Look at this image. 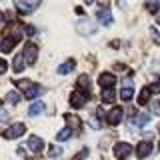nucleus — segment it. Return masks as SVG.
I'll use <instances>...</instances> for the list:
<instances>
[{"instance_id":"nucleus-24","label":"nucleus","mask_w":160,"mask_h":160,"mask_svg":"<svg viewBox=\"0 0 160 160\" xmlns=\"http://www.w3.org/2000/svg\"><path fill=\"white\" fill-rule=\"evenodd\" d=\"M150 110H152V114L160 116V100H152V102H150Z\"/></svg>"},{"instance_id":"nucleus-1","label":"nucleus","mask_w":160,"mask_h":160,"mask_svg":"<svg viewBox=\"0 0 160 160\" xmlns=\"http://www.w3.org/2000/svg\"><path fill=\"white\" fill-rule=\"evenodd\" d=\"M14 84H16L18 88L24 90V96H26L28 100L40 96V86H38V84H34L32 80H14Z\"/></svg>"},{"instance_id":"nucleus-3","label":"nucleus","mask_w":160,"mask_h":160,"mask_svg":"<svg viewBox=\"0 0 160 160\" xmlns=\"http://www.w3.org/2000/svg\"><path fill=\"white\" fill-rule=\"evenodd\" d=\"M24 60H26L28 64H34L36 62V58H38V48H36V44H32V42H28V44H24Z\"/></svg>"},{"instance_id":"nucleus-19","label":"nucleus","mask_w":160,"mask_h":160,"mask_svg":"<svg viewBox=\"0 0 160 160\" xmlns=\"http://www.w3.org/2000/svg\"><path fill=\"white\" fill-rule=\"evenodd\" d=\"M70 136H72V130L64 128V130H60V132L56 134V140H58V142H64V140H68Z\"/></svg>"},{"instance_id":"nucleus-13","label":"nucleus","mask_w":160,"mask_h":160,"mask_svg":"<svg viewBox=\"0 0 160 160\" xmlns=\"http://www.w3.org/2000/svg\"><path fill=\"white\" fill-rule=\"evenodd\" d=\"M96 18L100 24H104V26H110L112 24V14L106 12V10H100V12H96Z\"/></svg>"},{"instance_id":"nucleus-17","label":"nucleus","mask_w":160,"mask_h":160,"mask_svg":"<svg viewBox=\"0 0 160 160\" xmlns=\"http://www.w3.org/2000/svg\"><path fill=\"white\" fill-rule=\"evenodd\" d=\"M74 70V60H66L64 64L58 66V74H70Z\"/></svg>"},{"instance_id":"nucleus-31","label":"nucleus","mask_w":160,"mask_h":160,"mask_svg":"<svg viewBox=\"0 0 160 160\" xmlns=\"http://www.w3.org/2000/svg\"><path fill=\"white\" fill-rule=\"evenodd\" d=\"M24 30H26V34H30V36L34 34V26H24Z\"/></svg>"},{"instance_id":"nucleus-25","label":"nucleus","mask_w":160,"mask_h":160,"mask_svg":"<svg viewBox=\"0 0 160 160\" xmlns=\"http://www.w3.org/2000/svg\"><path fill=\"white\" fill-rule=\"evenodd\" d=\"M60 152H62V148H60V146H52V148L48 150V154H50V156H52V158H54V156H58Z\"/></svg>"},{"instance_id":"nucleus-15","label":"nucleus","mask_w":160,"mask_h":160,"mask_svg":"<svg viewBox=\"0 0 160 160\" xmlns=\"http://www.w3.org/2000/svg\"><path fill=\"white\" fill-rule=\"evenodd\" d=\"M114 100H116V92H114V88H104L102 90V102L104 104H112Z\"/></svg>"},{"instance_id":"nucleus-11","label":"nucleus","mask_w":160,"mask_h":160,"mask_svg":"<svg viewBox=\"0 0 160 160\" xmlns=\"http://www.w3.org/2000/svg\"><path fill=\"white\" fill-rule=\"evenodd\" d=\"M114 82H116L114 74H110V72H104V74H100V84H102L104 88H114Z\"/></svg>"},{"instance_id":"nucleus-29","label":"nucleus","mask_w":160,"mask_h":160,"mask_svg":"<svg viewBox=\"0 0 160 160\" xmlns=\"http://www.w3.org/2000/svg\"><path fill=\"white\" fill-rule=\"evenodd\" d=\"M6 70H8V66H6V62H4V60L0 58V74H4V72H6Z\"/></svg>"},{"instance_id":"nucleus-30","label":"nucleus","mask_w":160,"mask_h":160,"mask_svg":"<svg viewBox=\"0 0 160 160\" xmlns=\"http://www.w3.org/2000/svg\"><path fill=\"white\" fill-rule=\"evenodd\" d=\"M6 116H8V114H6V110H2V108H0V122H4V120H6Z\"/></svg>"},{"instance_id":"nucleus-27","label":"nucleus","mask_w":160,"mask_h":160,"mask_svg":"<svg viewBox=\"0 0 160 160\" xmlns=\"http://www.w3.org/2000/svg\"><path fill=\"white\" fill-rule=\"evenodd\" d=\"M78 86L88 88V76H80V78H78Z\"/></svg>"},{"instance_id":"nucleus-20","label":"nucleus","mask_w":160,"mask_h":160,"mask_svg":"<svg viewBox=\"0 0 160 160\" xmlns=\"http://www.w3.org/2000/svg\"><path fill=\"white\" fill-rule=\"evenodd\" d=\"M66 122L70 124V128H80V118H76L74 114H66Z\"/></svg>"},{"instance_id":"nucleus-6","label":"nucleus","mask_w":160,"mask_h":160,"mask_svg":"<svg viewBox=\"0 0 160 160\" xmlns=\"http://www.w3.org/2000/svg\"><path fill=\"white\" fill-rule=\"evenodd\" d=\"M26 148L30 150V152H40V150L44 148V142H42L38 136H30V138L26 140Z\"/></svg>"},{"instance_id":"nucleus-10","label":"nucleus","mask_w":160,"mask_h":160,"mask_svg":"<svg viewBox=\"0 0 160 160\" xmlns=\"http://www.w3.org/2000/svg\"><path fill=\"white\" fill-rule=\"evenodd\" d=\"M14 44H16V38H14V36H10V38H2V40H0V50L8 54V52H12Z\"/></svg>"},{"instance_id":"nucleus-12","label":"nucleus","mask_w":160,"mask_h":160,"mask_svg":"<svg viewBox=\"0 0 160 160\" xmlns=\"http://www.w3.org/2000/svg\"><path fill=\"white\" fill-rule=\"evenodd\" d=\"M44 112V102H32L30 104V108H28V116L32 118V116H40V114Z\"/></svg>"},{"instance_id":"nucleus-16","label":"nucleus","mask_w":160,"mask_h":160,"mask_svg":"<svg viewBox=\"0 0 160 160\" xmlns=\"http://www.w3.org/2000/svg\"><path fill=\"white\" fill-rule=\"evenodd\" d=\"M24 62H26V60H24V56H22V54L14 58V62H12V70H14V74H20L24 68H26V64H24Z\"/></svg>"},{"instance_id":"nucleus-4","label":"nucleus","mask_w":160,"mask_h":160,"mask_svg":"<svg viewBox=\"0 0 160 160\" xmlns=\"http://www.w3.org/2000/svg\"><path fill=\"white\" fill-rule=\"evenodd\" d=\"M130 152H132V148L126 142H118L114 146V156H116V160H126L130 156Z\"/></svg>"},{"instance_id":"nucleus-21","label":"nucleus","mask_w":160,"mask_h":160,"mask_svg":"<svg viewBox=\"0 0 160 160\" xmlns=\"http://www.w3.org/2000/svg\"><path fill=\"white\" fill-rule=\"evenodd\" d=\"M20 98H22V96H20L18 92H14V90L6 94V102H8V104H18V102H20Z\"/></svg>"},{"instance_id":"nucleus-2","label":"nucleus","mask_w":160,"mask_h":160,"mask_svg":"<svg viewBox=\"0 0 160 160\" xmlns=\"http://www.w3.org/2000/svg\"><path fill=\"white\" fill-rule=\"evenodd\" d=\"M24 132H26V126H24L22 122H18V124H12L10 128L4 130V138H8V140H12V138H20Z\"/></svg>"},{"instance_id":"nucleus-9","label":"nucleus","mask_w":160,"mask_h":160,"mask_svg":"<svg viewBox=\"0 0 160 160\" xmlns=\"http://www.w3.org/2000/svg\"><path fill=\"white\" fill-rule=\"evenodd\" d=\"M122 114H124L122 108H118V106L112 108V110L108 112V122H110V124H118L120 120H122Z\"/></svg>"},{"instance_id":"nucleus-14","label":"nucleus","mask_w":160,"mask_h":160,"mask_svg":"<svg viewBox=\"0 0 160 160\" xmlns=\"http://www.w3.org/2000/svg\"><path fill=\"white\" fill-rule=\"evenodd\" d=\"M150 94H152V88L150 86H144L142 90H140V94H138V104L140 106H144V104L150 100Z\"/></svg>"},{"instance_id":"nucleus-18","label":"nucleus","mask_w":160,"mask_h":160,"mask_svg":"<svg viewBox=\"0 0 160 160\" xmlns=\"http://www.w3.org/2000/svg\"><path fill=\"white\" fill-rule=\"evenodd\" d=\"M132 96H134V88H132V86H124L122 90H120V98L126 100V102H128Z\"/></svg>"},{"instance_id":"nucleus-7","label":"nucleus","mask_w":160,"mask_h":160,"mask_svg":"<svg viewBox=\"0 0 160 160\" xmlns=\"http://www.w3.org/2000/svg\"><path fill=\"white\" fill-rule=\"evenodd\" d=\"M84 102H86V94L84 92H72L70 94V104H72L74 108L84 106Z\"/></svg>"},{"instance_id":"nucleus-5","label":"nucleus","mask_w":160,"mask_h":160,"mask_svg":"<svg viewBox=\"0 0 160 160\" xmlns=\"http://www.w3.org/2000/svg\"><path fill=\"white\" fill-rule=\"evenodd\" d=\"M14 6H16V10H20L22 14H28L38 6V2H32V0H16Z\"/></svg>"},{"instance_id":"nucleus-33","label":"nucleus","mask_w":160,"mask_h":160,"mask_svg":"<svg viewBox=\"0 0 160 160\" xmlns=\"http://www.w3.org/2000/svg\"><path fill=\"white\" fill-rule=\"evenodd\" d=\"M158 132H160V126H158Z\"/></svg>"},{"instance_id":"nucleus-26","label":"nucleus","mask_w":160,"mask_h":160,"mask_svg":"<svg viewBox=\"0 0 160 160\" xmlns=\"http://www.w3.org/2000/svg\"><path fill=\"white\" fill-rule=\"evenodd\" d=\"M146 8L150 10V12H156V10L160 8V2H148V4H146Z\"/></svg>"},{"instance_id":"nucleus-32","label":"nucleus","mask_w":160,"mask_h":160,"mask_svg":"<svg viewBox=\"0 0 160 160\" xmlns=\"http://www.w3.org/2000/svg\"><path fill=\"white\" fill-rule=\"evenodd\" d=\"M2 18H4V14H2V12H0V22H2Z\"/></svg>"},{"instance_id":"nucleus-23","label":"nucleus","mask_w":160,"mask_h":160,"mask_svg":"<svg viewBox=\"0 0 160 160\" xmlns=\"http://www.w3.org/2000/svg\"><path fill=\"white\" fill-rule=\"evenodd\" d=\"M148 122H150V114H140V116L136 118V124H138V126H146Z\"/></svg>"},{"instance_id":"nucleus-28","label":"nucleus","mask_w":160,"mask_h":160,"mask_svg":"<svg viewBox=\"0 0 160 160\" xmlns=\"http://www.w3.org/2000/svg\"><path fill=\"white\" fill-rule=\"evenodd\" d=\"M90 124H92L94 128H100V120H98L96 116H92V118H90Z\"/></svg>"},{"instance_id":"nucleus-22","label":"nucleus","mask_w":160,"mask_h":160,"mask_svg":"<svg viewBox=\"0 0 160 160\" xmlns=\"http://www.w3.org/2000/svg\"><path fill=\"white\" fill-rule=\"evenodd\" d=\"M78 30H82V34H92L94 32V28H92V24L90 22H82V24H78Z\"/></svg>"},{"instance_id":"nucleus-8","label":"nucleus","mask_w":160,"mask_h":160,"mask_svg":"<svg viewBox=\"0 0 160 160\" xmlns=\"http://www.w3.org/2000/svg\"><path fill=\"white\" fill-rule=\"evenodd\" d=\"M150 152H152V144H150L148 140H146V142H140V144H138V148H136V156H138V158H146Z\"/></svg>"}]
</instances>
